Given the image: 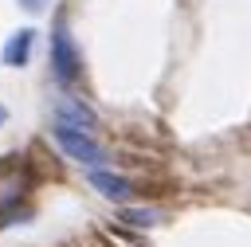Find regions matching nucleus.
<instances>
[{
    "label": "nucleus",
    "instance_id": "f03ea898",
    "mask_svg": "<svg viewBox=\"0 0 251 247\" xmlns=\"http://www.w3.org/2000/svg\"><path fill=\"white\" fill-rule=\"evenodd\" d=\"M51 137H55V145H59L71 161H82L86 169L106 161V149L94 141L90 129H75V125H59V122H55V133H51Z\"/></svg>",
    "mask_w": 251,
    "mask_h": 247
},
{
    "label": "nucleus",
    "instance_id": "0eeeda50",
    "mask_svg": "<svg viewBox=\"0 0 251 247\" xmlns=\"http://www.w3.org/2000/svg\"><path fill=\"white\" fill-rule=\"evenodd\" d=\"M43 4H47V0H20V8H24V12H39Z\"/></svg>",
    "mask_w": 251,
    "mask_h": 247
},
{
    "label": "nucleus",
    "instance_id": "f257e3e1",
    "mask_svg": "<svg viewBox=\"0 0 251 247\" xmlns=\"http://www.w3.org/2000/svg\"><path fill=\"white\" fill-rule=\"evenodd\" d=\"M51 71H55V78H59L63 86H75V82H78V71H82L78 47H75V39H71L67 20H55V31H51Z\"/></svg>",
    "mask_w": 251,
    "mask_h": 247
},
{
    "label": "nucleus",
    "instance_id": "6e6552de",
    "mask_svg": "<svg viewBox=\"0 0 251 247\" xmlns=\"http://www.w3.org/2000/svg\"><path fill=\"white\" fill-rule=\"evenodd\" d=\"M0 122H4V106H0Z\"/></svg>",
    "mask_w": 251,
    "mask_h": 247
},
{
    "label": "nucleus",
    "instance_id": "7ed1b4c3",
    "mask_svg": "<svg viewBox=\"0 0 251 247\" xmlns=\"http://www.w3.org/2000/svg\"><path fill=\"white\" fill-rule=\"evenodd\" d=\"M86 180H90L94 192H102V196L114 200V204H126V200L133 196V184H129L122 173H110V169H102V165H90V169H86Z\"/></svg>",
    "mask_w": 251,
    "mask_h": 247
},
{
    "label": "nucleus",
    "instance_id": "39448f33",
    "mask_svg": "<svg viewBox=\"0 0 251 247\" xmlns=\"http://www.w3.org/2000/svg\"><path fill=\"white\" fill-rule=\"evenodd\" d=\"M59 125H75V129H98V118L90 114V106H82V102H59V118H55Z\"/></svg>",
    "mask_w": 251,
    "mask_h": 247
},
{
    "label": "nucleus",
    "instance_id": "423d86ee",
    "mask_svg": "<svg viewBox=\"0 0 251 247\" xmlns=\"http://www.w3.org/2000/svg\"><path fill=\"white\" fill-rule=\"evenodd\" d=\"M122 220L133 223V227H153V223H161V212H153V208H122Z\"/></svg>",
    "mask_w": 251,
    "mask_h": 247
},
{
    "label": "nucleus",
    "instance_id": "20e7f679",
    "mask_svg": "<svg viewBox=\"0 0 251 247\" xmlns=\"http://www.w3.org/2000/svg\"><path fill=\"white\" fill-rule=\"evenodd\" d=\"M31 43H35V31L31 27H20V31H12L8 35V43H4V67H24L27 59H31Z\"/></svg>",
    "mask_w": 251,
    "mask_h": 247
}]
</instances>
